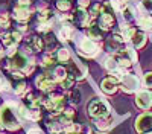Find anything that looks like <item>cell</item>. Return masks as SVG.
Returning <instances> with one entry per match:
<instances>
[{"mask_svg": "<svg viewBox=\"0 0 152 134\" xmlns=\"http://www.w3.org/2000/svg\"><path fill=\"white\" fill-rule=\"evenodd\" d=\"M21 120L18 105L14 102H6L0 107V127L6 130H18L21 127Z\"/></svg>", "mask_w": 152, "mask_h": 134, "instance_id": "6da1fadb", "label": "cell"}, {"mask_svg": "<svg viewBox=\"0 0 152 134\" xmlns=\"http://www.w3.org/2000/svg\"><path fill=\"white\" fill-rule=\"evenodd\" d=\"M8 69H12V70H20L23 72L24 75H29V73L34 72V61L28 59L24 55L21 53H15L14 56H11V61L8 64Z\"/></svg>", "mask_w": 152, "mask_h": 134, "instance_id": "7a4b0ae2", "label": "cell"}, {"mask_svg": "<svg viewBox=\"0 0 152 134\" xmlns=\"http://www.w3.org/2000/svg\"><path fill=\"white\" fill-rule=\"evenodd\" d=\"M88 113L94 119H100V117H107L110 113V107L105 101L102 99H94L88 104Z\"/></svg>", "mask_w": 152, "mask_h": 134, "instance_id": "3957f363", "label": "cell"}, {"mask_svg": "<svg viewBox=\"0 0 152 134\" xmlns=\"http://www.w3.org/2000/svg\"><path fill=\"white\" fill-rule=\"evenodd\" d=\"M64 102H66V99L62 96L52 94V96H49V97L44 99V107L49 110L50 113L58 114V113H61L62 110H64Z\"/></svg>", "mask_w": 152, "mask_h": 134, "instance_id": "277c9868", "label": "cell"}, {"mask_svg": "<svg viewBox=\"0 0 152 134\" xmlns=\"http://www.w3.org/2000/svg\"><path fill=\"white\" fill-rule=\"evenodd\" d=\"M135 130L140 134H152V113H145L135 120Z\"/></svg>", "mask_w": 152, "mask_h": 134, "instance_id": "5b68a950", "label": "cell"}, {"mask_svg": "<svg viewBox=\"0 0 152 134\" xmlns=\"http://www.w3.org/2000/svg\"><path fill=\"white\" fill-rule=\"evenodd\" d=\"M79 49H81V53H84L87 56H94L99 52L97 43L93 38H90V37H88V38H82L79 41Z\"/></svg>", "mask_w": 152, "mask_h": 134, "instance_id": "8992f818", "label": "cell"}, {"mask_svg": "<svg viewBox=\"0 0 152 134\" xmlns=\"http://www.w3.org/2000/svg\"><path fill=\"white\" fill-rule=\"evenodd\" d=\"M120 82H122V89L126 93H132V92H135L138 87H140V81H138V78L135 75H132V73H126V75H123Z\"/></svg>", "mask_w": 152, "mask_h": 134, "instance_id": "52a82bcc", "label": "cell"}, {"mask_svg": "<svg viewBox=\"0 0 152 134\" xmlns=\"http://www.w3.org/2000/svg\"><path fill=\"white\" fill-rule=\"evenodd\" d=\"M135 104L137 107H140L142 110H148L152 107V93L149 90H142L137 93L135 97Z\"/></svg>", "mask_w": 152, "mask_h": 134, "instance_id": "ba28073f", "label": "cell"}, {"mask_svg": "<svg viewBox=\"0 0 152 134\" xmlns=\"http://www.w3.org/2000/svg\"><path fill=\"white\" fill-rule=\"evenodd\" d=\"M73 17H75L76 21H78L81 26H84V28H88V26H90V24H91V20H93L91 14H90V12H87L85 8H79L78 11L75 12Z\"/></svg>", "mask_w": 152, "mask_h": 134, "instance_id": "9c48e42d", "label": "cell"}, {"mask_svg": "<svg viewBox=\"0 0 152 134\" xmlns=\"http://www.w3.org/2000/svg\"><path fill=\"white\" fill-rule=\"evenodd\" d=\"M120 82V79L119 78H116V76H108V78H105L104 81H102V84H100V87H102V90L105 92V93H108V94H113V93H116V90H117V84Z\"/></svg>", "mask_w": 152, "mask_h": 134, "instance_id": "30bf717a", "label": "cell"}, {"mask_svg": "<svg viewBox=\"0 0 152 134\" xmlns=\"http://www.w3.org/2000/svg\"><path fill=\"white\" fill-rule=\"evenodd\" d=\"M37 85H38V89H41V90H44V92H52L53 89H55V79H52L50 76H47V75H41V76H38L37 78Z\"/></svg>", "mask_w": 152, "mask_h": 134, "instance_id": "8fae6325", "label": "cell"}, {"mask_svg": "<svg viewBox=\"0 0 152 134\" xmlns=\"http://www.w3.org/2000/svg\"><path fill=\"white\" fill-rule=\"evenodd\" d=\"M32 9H29L26 5H18L14 8V18L17 21H28L31 18Z\"/></svg>", "mask_w": 152, "mask_h": 134, "instance_id": "7c38bea8", "label": "cell"}, {"mask_svg": "<svg viewBox=\"0 0 152 134\" xmlns=\"http://www.w3.org/2000/svg\"><path fill=\"white\" fill-rule=\"evenodd\" d=\"M123 41H125L123 37L113 35L111 38H108V41H107V47L110 49L111 52H119V51H122V49H123Z\"/></svg>", "mask_w": 152, "mask_h": 134, "instance_id": "4fadbf2b", "label": "cell"}, {"mask_svg": "<svg viewBox=\"0 0 152 134\" xmlns=\"http://www.w3.org/2000/svg\"><path fill=\"white\" fill-rule=\"evenodd\" d=\"M131 41H132L134 47L140 49V47H143V46H145V43H146V35H145L143 32L135 31V32L132 34V37H131Z\"/></svg>", "mask_w": 152, "mask_h": 134, "instance_id": "5bb4252c", "label": "cell"}, {"mask_svg": "<svg viewBox=\"0 0 152 134\" xmlns=\"http://www.w3.org/2000/svg\"><path fill=\"white\" fill-rule=\"evenodd\" d=\"M72 35H73V28H72V24H62L61 31L58 32V38L62 40V41H67V40L72 38Z\"/></svg>", "mask_w": 152, "mask_h": 134, "instance_id": "9a60e30c", "label": "cell"}, {"mask_svg": "<svg viewBox=\"0 0 152 134\" xmlns=\"http://www.w3.org/2000/svg\"><path fill=\"white\" fill-rule=\"evenodd\" d=\"M73 117H75V111H73V110H66V111L61 114L59 122H61V124L64 125V128H66L67 125L73 124Z\"/></svg>", "mask_w": 152, "mask_h": 134, "instance_id": "2e32d148", "label": "cell"}, {"mask_svg": "<svg viewBox=\"0 0 152 134\" xmlns=\"http://www.w3.org/2000/svg\"><path fill=\"white\" fill-rule=\"evenodd\" d=\"M43 41L40 38H37V37H32L29 40V43L26 44V51H41L43 49Z\"/></svg>", "mask_w": 152, "mask_h": 134, "instance_id": "e0dca14e", "label": "cell"}, {"mask_svg": "<svg viewBox=\"0 0 152 134\" xmlns=\"http://www.w3.org/2000/svg\"><path fill=\"white\" fill-rule=\"evenodd\" d=\"M67 76H69V72H67L64 67H56L55 72H53V79H55V82H58V84H61Z\"/></svg>", "mask_w": 152, "mask_h": 134, "instance_id": "ac0fdd59", "label": "cell"}, {"mask_svg": "<svg viewBox=\"0 0 152 134\" xmlns=\"http://www.w3.org/2000/svg\"><path fill=\"white\" fill-rule=\"evenodd\" d=\"M88 37L93 40H100L102 38V32H100V26H97V24H90L88 26Z\"/></svg>", "mask_w": 152, "mask_h": 134, "instance_id": "d6986e66", "label": "cell"}, {"mask_svg": "<svg viewBox=\"0 0 152 134\" xmlns=\"http://www.w3.org/2000/svg\"><path fill=\"white\" fill-rule=\"evenodd\" d=\"M138 26L143 31H152V17L151 15H142L138 18Z\"/></svg>", "mask_w": 152, "mask_h": 134, "instance_id": "ffe728a7", "label": "cell"}, {"mask_svg": "<svg viewBox=\"0 0 152 134\" xmlns=\"http://www.w3.org/2000/svg\"><path fill=\"white\" fill-rule=\"evenodd\" d=\"M49 130L52 134H66L64 133V125L61 124H56V122H52V124H49Z\"/></svg>", "mask_w": 152, "mask_h": 134, "instance_id": "44dd1931", "label": "cell"}, {"mask_svg": "<svg viewBox=\"0 0 152 134\" xmlns=\"http://www.w3.org/2000/svg\"><path fill=\"white\" fill-rule=\"evenodd\" d=\"M26 119H29V120H40L41 119V113H40V110L38 108H28V117Z\"/></svg>", "mask_w": 152, "mask_h": 134, "instance_id": "7402d4cb", "label": "cell"}, {"mask_svg": "<svg viewBox=\"0 0 152 134\" xmlns=\"http://www.w3.org/2000/svg\"><path fill=\"white\" fill-rule=\"evenodd\" d=\"M110 125H111V120H108V119H105V117L96 119V127H97L100 131H105V130H108V128H110Z\"/></svg>", "mask_w": 152, "mask_h": 134, "instance_id": "603a6c76", "label": "cell"}, {"mask_svg": "<svg viewBox=\"0 0 152 134\" xmlns=\"http://www.w3.org/2000/svg\"><path fill=\"white\" fill-rule=\"evenodd\" d=\"M52 28H53V26H52V21L49 20V21H40V24H38V28H37V29H38V32H44V34H47L49 31H52Z\"/></svg>", "mask_w": 152, "mask_h": 134, "instance_id": "cb8c5ba5", "label": "cell"}, {"mask_svg": "<svg viewBox=\"0 0 152 134\" xmlns=\"http://www.w3.org/2000/svg\"><path fill=\"white\" fill-rule=\"evenodd\" d=\"M122 12H123V17H125L126 20H128V21H129V20H132V18L135 17V15H134V9H132L129 5H125V6H123V9H122Z\"/></svg>", "mask_w": 152, "mask_h": 134, "instance_id": "d4e9b609", "label": "cell"}, {"mask_svg": "<svg viewBox=\"0 0 152 134\" xmlns=\"http://www.w3.org/2000/svg\"><path fill=\"white\" fill-rule=\"evenodd\" d=\"M50 17H52V11H49V9H43L38 12V20L40 21H49Z\"/></svg>", "mask_w": 152, "mask_h": 134, "instance_id": "484cf974", "label": "cell"}, {"mask_svg": "<svg viewBox=\"0 0 152 134\" xmlns=\"http://www.w3.org/2000/svg\"><path fill=\"white\" fill-rule=\"evenodd\" d=\"M58 59L61 61V63H66V61L70 59V53L67 49H59L58 51Z\"/></svg>", "mask_w": 152, "mask_h": 134, "instance_id": "4316f807", "label": "cell"}, {"mask_svg": "<svg viewBox=\"0 0 152 134\" xmlns=\"http://www.w3.org/2000/svg\"><path fill=\"white\" fill-rule=\"evenodd\" d=\"M53 63H55V59H53L52 55H46V56L41 59V66H43V67H50V66H53Z\"/></svg>", "mask_w": 152, "mask_h": 134, "instance_id": "83f0119b", "label": "cell"}, {"mask_svg": "<svg viewBox=\"0 0 152 134\" xmlns=\"http://www.w3.org/2000/svg\"><path fill=\"white\" fill-rule=\"evenodd\" d=\"M9 24H11V21H9L8 14H2V15H0V28L6 29V28H9Z\"/></svg>", "mask_w": 152, "mask_h": 134, "instance_id": "f1b7e54d", "label": "cell"}, {"mask_svg": "<svg viewBox=\"0 0 152 134\" xmlns=\"http://www.w3.org/2000/svg\"><path fill=\"white\" fill-rule=\"evenodd\" d=\"M73 81H75V78H73L72 75H69V76H67L64 81H62V82L59 84V85H61L62 89H70L72 85H73Z\"/></svg>", "mask_w": 152, "mask_h": 134, "instance_id": "f546056e", "label": "cell"}, {"mask_svg": "<svg viewBox=\"0 0 152 134\" xmlns=\"http://www.w3.org/2000/svg\"><path fill=\"white\" fill-rule=\"evenodd\" d=\"M56 6H58L59 11H69L70 9V2L69 0H59V2L56 3Z\"/></svg>", "mask_w": 152, "mask_h": 134, "instance_id": "4dcf8cb0", "label": "cell"}, {"mask_svg": "<svg viewBox=\"0 0 152 134\" xmlns=\"http://www.w3.org/2000/svg\"><path fill=\"white\" fill-rule=\"evenodd\" d=\"M142 6L148 14H152V0H142Z\"/></svg>", "mask_w": 152, "mask_h": 134, "instance_id": "1f68e13d", "label": "cell"}, {"mask_svg": "<svg viewBox=\"0 0 152 134\" xmlns=\"http://www.w3.org/2000/svg\"><path fill=\"white\" fill-rule=\"evenodd\" d=\"M145 85L146 87H152V72H148L145 75Z\"/></svg>", "mask_w": 152, "mask_h": 134, "instance_id": "d6a6232c", "label": "cell"}, {"mask_svg": "<svg viewBox=\"0 0 152 134\" xmlns=\"http://www.w3.org/2000/svg\"><path fill=\"white\" fill-rule=\"evenodd\" d=\"M24 90H26V85H24V82H20L18 85H15V93H17V94H23Z\"/></svg>", "mask_w": 152, "mask_h": 134, "instance_id": "836d02e7", "label": "cell"}, {"mask_svg": "<svg viewBox=\"0 0 152 134\" xmlns=\"http://www.w3.org/2000/svg\"><path fill=\"white\" fill-rule=\"evenodd\" d=\"M78 5H79V8H87L90 5V0H78Z\"/></svg>", "mask_w": 152, "mask_h": 134, "instance_id": "e575fe53", "label": "cell"}, {"mask_svg": "<svg viewBox=\"0 0 152 134\" xmlns=\"http://www.w3.org/2000/svg\"><path fill=\"white\" fill-rule=\"evenodd\" d=\"M28 134H43V131H41L40 128H31V130L28 131Z\"/></svg>", "mask_w": 152, "mask_h": 134, "instance_id": "d590c367", "label": "cell"}, {"mask_svg": "<svg viewBox=\"0 0 152 134\" xmlns=\"http://www.w3.org/2000/svg\"><path fill=\"white\" fill-rule=\"evenodd\" d=\"M29 3H31V0H18V5H26L28 6Z\"/></svg>", "mask_w": 152, "mask_h": 134, "instance_id": "8d00e7d4", "label": "cell"}, {"mask_svg": "<svg viewBox=\"0 0 152 134\" xmlns=\"http://www.w3.org/2000/svg\"><path fill=\"white\" fill-rule=\"evenodd\" d=\"M0 134H2V133H0Z\"/></svg>", "mask_w": 152, "mask_h": 134, "instance_id": "74e56055", "label": "cell"}]
</instances>
